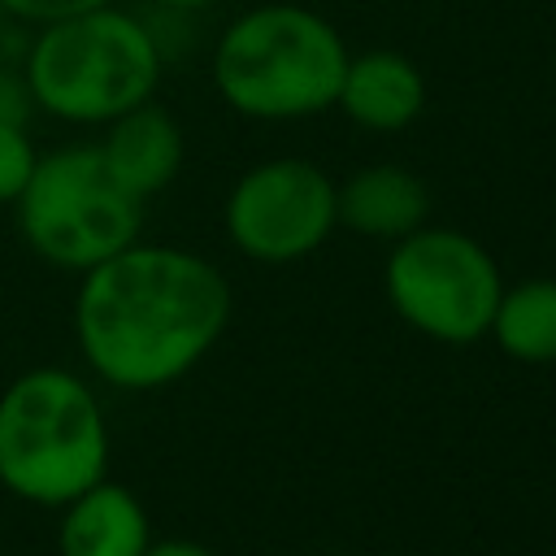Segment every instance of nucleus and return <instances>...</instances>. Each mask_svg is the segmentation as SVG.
<instances>
[{
    "instance_id": "f3484780",
    "label": "nucleus",
    "mask_w": 556,
    "mask_h": 556,
    "mask_svg": "<svg viewBox=\"0 0 556 556\" xmlns=\"http://www.w3.org/2000/svg\"><path fill=\"white\" fill-rule=\"evenodd\" d=\"M161 9H169V13H191V9H208V4H217V0H156Z\"/></svg>"
},
{
    "instance_id": "7ed1b4c3",
    "label": "nucleus",
    "mask_w": 556,
    "mask_h": 556,
    "mask_svg": "<svg viewBox=\"0 0 556 556\" xmlns=\"http://www.w3.org/2000/svg\"><path fill=\"white\" fill-rule=\"evenodd\" d=\"M22 83L30 104L78 126H104L152 100L161 83V43L135 13L100 4L39 26Z\"/></svg>"
},
{
    "instance_id": "0eeeda50",
    "label": "nucleus",
    "mask_w": 556,
    "mask_h": 556,
    "mask_svg": "<svg viewBox=\"0 0 556 556\" xmlns=\"http://www.w3.org/2000/svg\"><path fill=\"white\" fill-rule=\"evenodd\" d=\"M339 226L334 182L304 156H274L252 165L226 195L230 243L265 265H287L326 243Z\"/></svg>"
},
{
    "instance_id": "4468645a",
    "label": "nucleus",
    "mask_w": 556,
    "mask_h": 556,
    "mask_svg": "<svg viewBox=\"0 0 556 556\" xmlns=\"http://www.w3.org/2000/svg\"><path fill=\"white\" fill-rule=\"evenodd\" d=\"M100 4H117V0H0V9L17 22H26V26H48V22L100 9Z\"/></svg>"
},
{
    "instance_id": "f8f14e48",
    "label": "nucleus",
    "mask_w": 556,
    "mask_h": 556,
    "mask_svg": "<svg viewBox=\"0 0 556 556\" xmlns=\"http://www.w3.org/2000/svg\"><path fill=\"white\" fill-rule=\"evenodd\" d=\"M486 334H495V343L513 361H556V278H530L513 291H500Z\"/></svg>"
},
{
    "instance_id": "9b49d317",
    "label": "nucleus",
    "mask_w": 556,
    "mask_h": 556,
    "mask_svg": "<svg viewBox=\"0 0 556 556\" xmlns=\"http://www.w3.org/2000/svg\"><path fill=\"white\" fill-rule=\"evenodd\" d=\"M430 195L404 165H365L343 187H334V217L369 239H400L426 222Z\"/></svg>"
},
{
    "instance_id": "423d86ee",
    "label": "nucleus",
    "mask_w": 556,
    "mask_h": 556,
    "mask_svg": "<svg viewBox=\"0 0 556 556\" xmlns=\"http://www.w3.org/2000/svg\"><path fill=\"white\" fill-rule=\"evenodd\" d=\"M382 282L391 308L439 343L482 339L504 291L491 252L473 235L447 226H417L400 235Z\"/></svg>"
},
{
    "instance_id": "1a4fd4ad",
    "label": "nucleus",
    "mask_w": 556,
    "mask_h": 556,
    "mask_svg": "<svg viewBox=\"0 0 556 556\" xmlns=\"http://www.w3.org/2000/svg\"><path fill=\"white\" fill-rule=\"evenodd\" d=\"M104 139L96 143L104 165L117 174V182L126 191H135L139 200L165 191L178 169H182V126L169 109H161L156 100H143L126 113H117L113 122H104Z\"/></svg>"
},
{
    "instance_id": "20e7f679",
    "label": "nucleus",
    "mask_w": 556,
    "mask_h": 556,
    "mask_svg": "<svg viewBox=\"0 0 556 556\" xmlns=\"http://www.w3.org/2000/svg\"><path fill=\"white\" fill-rule=\"evenodd\" d=\"M109 469V426L96 391L56 365L26 369L0 391V486L61 508Z\"/></svg>"
},
{
    "instance_id": "2eb2a0df",
    "label": "nucleus",
    "mask_w": 556,
    "mask_h": 556,
    "mask_svg": "<svg viewBox=\"0 0 556 556\" xmlns=\"http://www.w3.org/2000/svg\"><path fill=\"white\" fill-rule=\"evenodd\" d=\"M26 100H30L26 83H22V78H9V74H0V117H4V122H22V109H26Z\"/></svg>"
},
{
    "instance_id": "6e6552de",
    "label": "nucleus",
    "mask_w": 556,
    "mask_h": 556,
    "mask_svg": "<svg viewBox=\"0 0 556 556\" xmlns=\"http://www.w3.org/2000/svg\"><path fill=\"white\" fill-rule=\"evenodd\" d=\"M334 104L365 130L391 135L421 117L426 109V78L417 61H408L395 48H369L348 56Z\"/></svg>"
},
{
    "instance_id": "f03ea898",
    "label": "nucleus",
    "mask_w": 556,
    "mask_h": 556,
    "mask_svg": "<svg viewBox=\"0 0 556 556\" xmlns=\"http://www.w3.org/2000/svg\"><path fill=\"white\" fill-rule=\"evenodd\" d=\"M348 48L339 30L304 4H256L235 17L213 48L217 96L256 122H291L334 109Z\"/></svg>"
},
{
    "instance_id": "dca6fc26",
    "label": "nucleus",
    "mask_w": 556,
    "mask_h": 556,
    "mask_svg": "<svg viewBox=\"0 0 556 556\" xmlns=\"http://www.w3.org/2000/svg\"><path fill=\"white\" fill-rule=\"evenodd\" d=\"M143 556H213L204 543H191V539H161V543H148Z\"/></svg>"
},
{
    "instance_id": "ddd939ff",
    "label": "nucleus",
    "mask_w": 556,
    "mask_h": 556,
    "mask_svg": "<svg viewBox=\"0 0 556 556\" xmlns=\"http://www.w3.org/2000/svg\"><path fill=\"white\" fill-rule=\"evenodd\" d=\"M35 161H39V152H35L26 126L0 117V204H13L22 195Z\"/></svg>"
},
{
    "instance_id": "39448f33",
    "label": "nucleus",
    "mask_w": 556,
    "mask_h": 556,
    "mask_svg": "<svg viewBox=\"0 0 556 556\" xmlns=\"http://www.w3.org/2000/svg\"><path fill=\"white\" fill-rule=\"evenodd\" d=\"M13 208L30 252L74 274L130 248L143 226V200L117 182L96 143L39 156Z\"/></svg>"
},
{
    "instance_id": "9d476101",
    "label": "nucleus",
    "mask_w": 556,
    "mask_h": 556,
    "mask_svg": "<svg viewBox=\"0 0 556 556\" xmlns=\"http://www.w3.org/2000/svg\"><path fill=\"white\" fill-rule=\"evenodd\" d=\"M152 543L148 513L135 491L100 478L61 504L56 552L61 556H143Z\"/></svg>"
},
{
    "instance_id": "f257e3e1",
    "label": "nucleus",
    "mask_w": 556,
    "mask_h": 556,
    "mask_svg": "<svg viewBox=\"0 0 556 556\" xmlns=\"http://www.w3.org/2000/svg\"><path fill=\"white\" fill-rule=\"evenodd\" d=\"M230 321V287L204 256L130 243L83 269L74 334L91 374L117 391H161L191 374Z\"/></svg>"
}]
</instances>
